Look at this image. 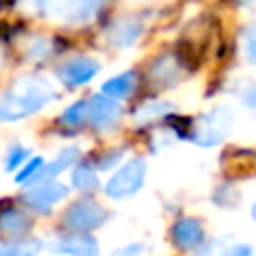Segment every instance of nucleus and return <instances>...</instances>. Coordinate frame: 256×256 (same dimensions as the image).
Here are the masks:
<instances>
[{"mask_svg":"<svg viewBox=\"0 0 256 256\" xmlns=\"http://www.w3.org/2000/svg\"><path fill=\"white\" fill-rule=\"evenodd\" d=\"M54 99V88L40 76L20 79L4 97H0V122H18L38 112Z\"/></svg>","mask_w":256,"mask_h":256,"instance_id":"nucleus-1","label":"nucleus"},{"mask_svg":"<svg viewBox=\"0 0 256 256\" xmlns=\"http://www.w3.org/2000/svg\"><path fill=\"white\" fill-rule=\"evenodd\" d=\"M232 124H234V112H232V108H227V106L214 108V110L200 115L198 120L191 124V130H189L186 140L194 142L196 146H202V148H214V146H218L227 137Z\"/></svg>","mask_w":256,"mask_h":256,"instance_id":"nucleus-2","label":"nucleus"},{"mask_svg":"<svg viewBox=\"0 0 256 256\" xmlns=\"http://www.w3.org/2000/svg\"><path fill=\"white\" fill-rule=\"evenodd\" d=\"M146 173H148V164L142 158H130L124 162L104 184V191L110 200H128L142 191L146 182Z\"/></svg>","mask_w":256,"mask_h":256,"instance_id":"nucleus-3","label":"nucleus"},{"mask_svg":"<svg viewBox=\"0 0 256 256\" xmlns=\"http://www.w3.org/2000/svg\"><path fill=\"white\" fill-rule=\"evenodd\" d=\"M106 220L108 209L92 198H81L72 202L61 216L66 232H74V234H92V232L102 230Z\"/></svg>","mask_w":256,"mask_h":256,"instance_id":"nucleus-4","label":"nucleus"},{"mask_svg":"<svg viewBox=\"0 0 256 256\" xmlns=\"http://www.w3.org/2000/svg\"><path fill=\"white\" fill-rule=\"evenodd\" d=\"M68 198V186L58 180H43L38 184L30 186L22 194V202L27 204V209H32L34 214H50L58 202Z\"/></svg>","mask_w":256,"mask_h":256,"instance_id":"nucleus-5","label":"nucleus"},{"mask_svg":"<svg viewBox=\"0 0 256 256\" xmlns=\"http://www.w3.org/2000/svg\"><path fill=\"white\" fill-rule=\"evenodd\" d=\"M168 238H171V245L178 252H196L207 240V232H204V225L200 218L182 216L171 225Z\"/></svg>","mask_w":256,"mask_h":256,"instance_id":"nucleus-6","label":"nucleus"},{"mask_svg":"<svg viewBox=\"0 0 256 256\" xmlns=\"http://www.w3.org/2000/svg\"><path fill=\"white\" fill-rule=\"evenodd\" d=\"M45 248L58 256H102V245L92 234L68 232L45 243Z\"/></svg>","mask_w":256,"mask_h":256,"instance_id":"nucleus-7","label":"nucleus"},{"mask_svg":"<svg viewBox=\"0 0 256 256\" xmlns=\"http://www.w3.org/2000/svg\"><path fill=\"white\" fill-rule=\"evenodd\" d=\"M32 232V218L22 207L16 204H2L0 207V238L18 240L25 238Z\"/></svg>","mask_w":256,"mask_h":256,"instance_id":"nucleus-8","label":"nucleus"},{"mask_svg":"<svg viewBox=\"0 0 256 256\" xmlns=\"http://www.w3.org/2000/svg\"><path fill=\"white\" fill-rule=\"evenodd\" d=\"M56 74L68 88H76V86L88 84L90 79H94L99 74V63L92 61V58L76 56V58H70L68 63H63Z\"/></svg>","mask_w":256,"mask_h":256,"instance_id":"nucleus-9","label":"nucleus"},{"mask_svg":"<svg viewBox=\"0 0 256 256\" xmlns=\"http://www.w3.org/2000/svg\"><path fill=\"white\" fill-rule=\"evenodd\" d=\"M122 117V108L115 99L106 97V94H97V97L88 99V122L99 130L115 126Z\"/></svg>","mask_w":256,"mask_h":256,"instance_id":"nucleus-10","label":"nucleus"},{"mask_svg":"<svg viewBox=\"0 0 256 256\" xmlns=\"http://www.w3.org/2000/svg\"><path fill=\"white\" fill-rule=\"evenodd\" d=\"M142 34V22L132 16H124L120 20H115L108 30V40H110L115 48H128L132 45Z\"/></svg>","mask_w":256,"mask_h":256,"instance_id":"nucleus-11","label":"nucleus"},{"mask_svg":"<svg viewBox=\"0 0 256 256\" xmlns=\"http://www.w3.org/2000/svg\"><path fill=\"white\" fill-rule=\"evenodd\" d=\"M135 88H137V74L135 72H124V74H117L112 79H108L102 86V94H106V97L117 102V99L130 97L135 92Z\"/></svg>","mask_w":256,"mask_h":256,"instance_id":"nucleus-12","label":"nucleus"},{"mask_svg":"<svg viewBox=\"0 0 256 256\" xmlns=\"http://www.w3.org/2000/svg\"><path fill=\"white\" fill-rule=\"evenodd\" d=\"M81 158V150L76 146H68V148H61L58 155L52 160L50 164H45V171H43V180H52V178L61 176L63 171L72 168L74 164H79Z\"/></svg>","mask_w":256,"mask_h":256,"instance_id":"nucleus-13","label":"nucleus"},{"mask_svg":"<svg viewBox=\"0 0 256 256\" xmlns=\"http://www.w3.org/2000/svg\"><path fill=\"white\" fill-rule=\"evenodd\" d=\"M45 250V240L40 238H18L0 243V256H38Z\"/></svg>","mask_w":256,"mask_h":256,"instance_id":"nucleus-14","label":"nucleus"},{"mask_svg":"<svg viewBox=\"0 0 256 256\" xmlns=\"http://www.w3.org/2000/svg\"><path fill=\"white\" fill-rule=\"evenodd\" d=\"M45 158H30L25 164H22L20 168L16 171V178H14V182L20 186H34L38 184V182H43V171H45Z\"/></svg>","mask_w":256,"mask_h":256,"instance_id":"nucleus-15","label":"nucleus"},{"mask_svg":"<svg viewBox=\"0 0 256 256\" xmlns=\"http://www.w3.org/2000/svg\"><path fill=\"white\" fill-rule=\"evenodd\" d=\"M72 189L79 194H90L99 186V178H97V168H92V164L88 162H79L72 171Z\"/></svg>","mask_w":256,"mask_h":256,"instance_id":"nucleus-16","label":"nucleus"},{"mask_svg":"<svg viewBox=\"0 0 256 256\" xmlns=\"http://www.w3.org/2000/svg\"><path fill=\"white\" fill-rule=\"evenodd\" d=\"M171 110H173V106L166 102L142 104V106L135 110V122L137 124H153V122H158V120H164Z\"/></svg>","mask_w":256,"mask_h":256,"instance_id":"nucleus-17","label":"nucleus"},{"mask_svg":"<svg viewBox=\"0 0 256 256\" xmlns=\"http://www.w3.org/2000/svg\"><path fill=\"white\" fill-rule=\"evenodd\" d=\"M86 122H88V102H86V99H79V102L70 104L61 115V124L68 128H79V126H84Z\"/></svg>","mask_w":256,"mask_h":256,"instance_id":"nucleus-18","label":"nucleus"},{"mask_svg":"<svg viewBox=\"0 0 256 256\" xmlns=\"http://www.w3.org/2000/svg\"><path fill=\"white\" fill-rule=\"evenodd\" d=\"M230 243H232V236H216V238H207L194 252V256H225Z\"/></svg>","mask_w":256,"mask_h":256,"instance_id":"nucleus-19","label":"nucleus"},{"mask_svg":"<svg viewBox=\"0 0 256 256\" xmlns=\"http://www.w3.org/2000/svg\"><path fill=\"white\" fill-rule=\"evenodd\" d=\"M27 160H30V150H27L25 146H20V144L12 146V148L7 150V155H4V171H7V173L18 171V168H20Z\"/></svg>","mask_w":256,"mask_h":256,"instance_id":"nucleus-20","label":"nucleus"},{"mask_svg":"<svg viewBox=\"0 0 256 256\" xmlns=\"http://www.w3.org/2000/svg\"><path fill=\"white\" fill-rule=\"evenodd\" d=\"M148 250H150V245L146 240H130V243L115 248L108 256H146Z\"/></svg>","mask_w":256,"mask_h":256,"instance_id":"nucleus-21","label":"nucleus"},{"mask_svg":"<svg viewBox=\"0 0 256 256\" xmlns=\"http://www.w3.org/2000/svg\"><path fill=\"white\" fill-rule=\"evenodd\" d=\"M214 202H216V207H234L238 202V191L230 189V186H218L214 194Z\"/></svg>","mask_w":256,"mask_h":256,"instance_id":"nucleus-22","label":"nucleus"},{"mask_svg":"<svg viewBox=\"0 0 256 256\" xmlns=\"http://www.w3.org/2000/svg\"><path fill=\"white\" fill-rule=\"evenodd\" d=\"M225 256H254V245L245 240H232Z\"/></svg>","mask_w":256,"mask_h":256,"instance_id":"nucleus-23","label":"nucleus"},{"mask_svg":"<svg viewBox=\"0 0 256 256\" xmlns=\"http://www.w3.org/2000/svg\"><path fill=\"white\" fill-rule=\"evenodd\" d=\"M245 56L250 63H256V25L250 27L245 34Z\"/></svg>","mask_w":256,"mask_h":256,"instance_id":"nucleus-24","label":"nucleus"},{"mask_svg":"<svg viewBox=\"0 0 256 256\" xmlns=\"http://www.w3.org/2000/svg\"><path fill=\"white\" fill-rule=\"evenodd\" d=\"M120 158H122V150H112V153H106L102 158V162L97 164V168L99 171H108L110 166H115L117 162H120Z\"/></svg>","mask_w":256,"mask_h":256,"instance_id":"nucleus-25","label":"nucleus"},{"mask_svg":"<svg viewBox=\"0 0 256 256\" xmlns=\"http://www.w3.org/2000/svg\"><path fill=\"white\" fill-rule=\"evenodd\" d=\"M243 104L250 110H256V81L248 84V88L243 90Z\"/></svg>","mask_w":256,"mask_h":256,"instance_id":"nucleus-26","label":"nucleus"},{"mask_svg":"<svg viewBox=\"0 0 256 256\" xmlns=\"http://www.w3.org/2000/svg\"><path fill=\"white\" fill-rule=\"evenodd\" d=\"M250 216H252V220L256 222V200L252 202V207H250Z\"/></svg>","mask_w":256,"mask_h":256,"instance_id":"nucleus-27","label":"nucleus"}]
</instances>
